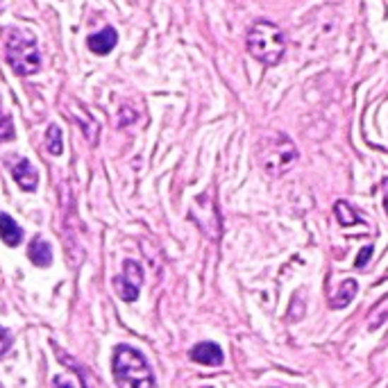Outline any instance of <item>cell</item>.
Returning <instances> with one entry per match:
<instances>
[{"label": "cell", "mask_w": 388, "mask_h": 388, "mask_svg": "<svg viewBox=\"0 0 388 388\" xmlns=\"http://www.w3.org/2000/svg\"><path fill=\"white\" fill-rule=\"evenodd\" d=\"M9 345H12V339H9V334L0 327V357H3V354L9 350Z\"/></svg>", "instance_id": "cell-15"}, {"label": "cell", "mask_w": 388, "mask_h": 388, "mask_svg": "<svg viewBox=\"0 0 388 388\" xmlns=\"http://www.w3.org/2000/svg\"><path fill=\"white\" fill-rule=\"evenodd\" d=\"M12 136H14L12 121H9L5 114H0V141H9Z\"/></svg>", "instance_id": "cell-14"}, {"label": "cell", "mask_w": 388, "mask_h": 388, "mask_svg": "<svg viewBox=\"0 0 388 388\" xmlns=\"http://www.w3.org/2000/svg\"><path fill=\"white\" fill-rule=\"evenodd\" d=\"M116 41H118L116 30L114 28H105V30L98 32V35L89 37V48L95 52V55H107V52L116 46Z\"/></svg>", "instance_id": "cell-8"}, {"label": "cell", "mask_w": 388, "mask_h": 388, "mask_svg": "<svg viewBox=\"0 0 388 388\" xmlns=\"http://www.w3.org/2000/svg\"><path fill=\"white\" fill-rule=\"evenodd\" d=\"M247 52L266 66L279 64L286 52V37L282 28H277L271 20H257L247 32Z\"/></svg>", "instance_id": "cell-2"}, {"label": "cell", "mask_w": 388, "mask_h": 388, "mask_svg": "<svg viewBox=\"0 0 388 388\" xmlns=\"http://www.w3.org/2000/svg\"><path fill=\"white\" fill-rule=\"evenodd\" d=\"M12 175L16 180V184L23 191H35L37 189V182H39L37 170L32 168V164L28 159H18L16 161V166L12 168Z\"/></svg>", "instance_id": "cell-7"}, {"label": "cell", "mask_w": 388, "mask_h": 388, "mask_svg": "<svg viewBox=\"0 0 388 388\" xmlns=\"http://www.w3.org/2000/svg\"><path fill=\"white\" fill-rule=\"evenodd\" d=\"M114 380L118 388H155L153 372L141 352L127 345H118L114 352Z\"/></svg>", "instance_id": "cell-3"}, {"label": "cell", "mask_w": 388, "mask_h": 388, "mask_svg": "<svg viewBox=\"0 0 388 388\" xmlns=\"http://www.w3.org/2000/svg\"><path fill=\"white\" fill-rule=\"evenodd\" d=\"M357 282L354 279H345V282L341 284L339 288V293L331 298V307L334 309H343V307H348L350 302L354 300V295H357Z\"/></svg>", "instance_id": "cell-11"}, {"label": "cell", "mask_w": 388, "mask_h": 388, "mask_svg": "<svg viewBox=\"0 0 388 388\" xmlns=\"http://www.w3.org/2000/svg\"><path fill=\"white\" fill-rule=\"evenodd\" d=\"M55 388H73V384H69L66 380H61V377H57V380H55Z\"/></svg>", "instance_id": "cell-17"}, {"label": "cell", "mask_w": 388, "mask_h": 388, "mask_svg": "<svg viewBox=\"0 0 388 388\" xmlns=\"http://www.w3.org/2000/svg\"><path fill=\"white\" fill-rule=\"evenodd\" d=\"M46 146H48V153L50 155H61V129L57 125H50L48 127Z\"/></svg>", "instance_id": "cell-13"}, {"label": "cell", "mask_w": 388, "mask_h": 388, "mask_svg": "<svg viewBox=\"0 0 388 388\" xmlns=\"http://www.w3.org/2000/svg\"><path fill=\"white\" fill-rule=\"evenodd\" d=\"M259 166H261L271 177H279L288 172L298 161V148L290 139L282 132H268L259 141Z\"/></svg>", "instance_id": "cell-1"}, {"label": "cell", "mask_w": 388, "mask_h": 388, "mask_svg": "<svg viewBox=\"0 0 388 388\" xmlns=\"http://www.w3.org/2000/svg\"><path fill=\"white\" fill-rule=\"evenodd\" d=\"M0 239L12 247L23 241V230H20L7 213H0Z\"/></svg>", "instance_id": "cell-10"}, {"label": "cell", "mask_w": 388, "mask_h": 388, "mask_svg": "<svg viewBox=\"0 0 388 388\" xmlns=\"http://www.w3.org/2000/svg\"><path fill=\"white\" fill-rule=\"evenodd\" d=\"M28 254H30V261L35 264V266H50V261H52V250H50V245H48V241H43V239H37L30 243V247H28Z\"/></svg>", "instance_id": "cell-9"}, {"label": "cell", "mask_w": 388, "mask_h": 388, "mask_svg": "<svg viewBox=\"0 0 388 388\" xmlns=\"http://www.w3.org/2000/svg\"><path fill=\"white\" fill-rule=\"evenodd\" d=\"M370 252H372V247H363V250H361V257L357 259V266H359V268H361V266H365V261H368Z\"/></svg>", "instance_id": "cell-16"}, {"label": "cell", "mask_w": 388, "mask_h": 388, "mask_svg": "<svg viewBox=\"0 0 388 388\" xmlns=\"http://www.w3.org/2000/svg\"><path fill=\"white\" fill-rule=\"evenodd\" d=\"M143 282V273L141 266L136 261H125L123 264V273L114 279V286L118 290V295L127 302H134L139 298V288H141Z\"/></svg>", "instance_id": "cell-5"}, {"label": "cell", "mask_w": 388, "mask_h": 388, "mask_svg": "<svg viewBox=\"0 0 388 388\" xmlns=\"http://www.w3.org/2000/svg\"><path fill=\"white\" fill-rule=\"evenodd\" d=\"M191 359L202 365H221L223 363V352L216 343H198L191 350Z\"/></svg>", "instance_id": "cell-6"}, {"label": "cell", "mask_w": 388, "mask_h": 388, "mask_svg": "<svg viewBox=\"0 0 388 388\" xmlns=\"http://www.w3.org/2000/svg\"><path fill=\"white\" fill-rule=\"evenodd\" d=\"M5 55H7V61H9V66H12V71L18 75H32L41 66L37 41L23 30H16V28L7 30Z\"/></svg>", "instance_id": "cell-4"}, {"label": "cell", "mask_w": 388, "mask_h": 388, "mask_svg": "<svg viewBox=\"0 0 388 388\" xmlns=\"http://www.w3.org/2000/svg\"><path fill=\"white\" fill-rule=\"evenodd\" d=\"M336 218H339V223L343 225V228H348V225H357V223H361V218H359V213L354 211V207H350L348 202L345 200H339L336 202Z\"/></svg>", "instance_id": "cell-12"}]
</instances>
